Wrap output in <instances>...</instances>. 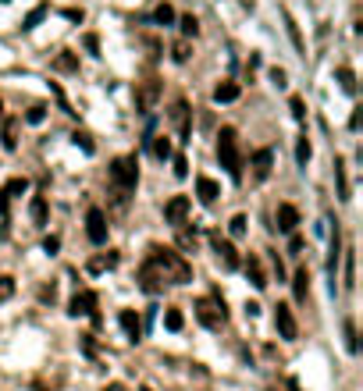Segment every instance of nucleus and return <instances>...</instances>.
I'll return each mask as SVG.
<instances>
[{"instance_id":"f257e3e1","label":"nucleus","mask_w":363,"mask_h":391,"mask_svg":"<svg viewBox=\"0 0 363 391\" xmlns=\"http://www.w3.org/2000/svg\"><path fill=\"white\" fill-rule=\"evenodd\" d=\"M146 263L161 274V281H164V285H189V281H192V263H189L182 253H175V249L150 246Z\"/></svg>"},{"instance_id":"f03ea898","label":"nucleus","mask_w":363,"mask_h":391,"mask_svg":"<svg viewBox=\"0 0 363 391\" xmlns=\"http://www.w3.org/2000/svg\"><path fill=\"white\" fill-rule=\"evenodd\" d=\"M218 160L221 167L228 171L232 182H242V153H239V132L232 125H225L218 132Z\"/></svg>"},{"instance_id":"7ed1b4c3","label":"nucleus","mask_w":363,"mask_h":391,"mask_svg":"<svg viewBox=\"0 0 363 391\" xmlns=\"http://www.w3.org/2000/svg\"><path fill=\"white\" fill-rule=\"evenodd\" d=\"M111 182L118 189V203H125L128 192H136V185H139V160H136V153H125V157L111 160Z\"/></svg>"},{"instance_id":"20e7f679","label":"nucleus","mask_w":363,"mask_h":391,"mask_svg":"<svg viewBox=\"0 0 363 391\" xmlns=\"http://www.w3.org/2000/svg\"><path fill=\"white\" fill-rule=\"evenodd\" d=\"M196 320L206 327V331H221L228 313H225V299L221 296H203L196 299Z\"/></svg>"},{"instance_id":"39448f33","label":"nucleus","mask_w":363,"mask_h":391,"mask_svg":"<svg viewBox=\"0 0 363 391\" xmlns=\"http://www.w3.org/2000/svg\"><path fill=\"white\" fill-rule=\"evenodd\" d=\"M161 93H164L161 79H146V82H139V86H136V110H139V114H153V107H157Z\"/></svg>"},{"instance_id":"423d86ee","label":"nucleus","mask_w":363,"mask_h":391,"mask_svg":"<svg viewBox=\"0 0 363 391\" xmlns=\"http://www.w3.org/2000/svg\"><path fill=\"white\" fill-rule=\"evenodd\" d=\"M86 235H89L93 246H103V242H107V217H103L100 206H89V210H86Z\"/></svg>"},{"instance_id":"0eeeda50","label":"nucleus","mask_w":363,"mask_h":391,"mask_svg":"<svg viewBox=\"0 0 363 391\" xmlns=\"http://www.w3.org/2000/svg\"><path fill=\"white\" fill-rule=\"evenodd\" d=\"M275 327H278V334H282L285 342H296V338H299V324H296L292 306H285V303L275 306Z\"/></svg>"},{"instance_id":"6e6552de","label":"nucleus","mask_w":363,"mask_h":391,"mask_svg":"<svg viewBox=\"0 0 363 391\" xmlns=\"http://www.w3.org/2000/svg\"><path fill=\"white\" fill-rule=\"evenodd\" d=\"M96 303H100V299H96V292H89V289H86V292H75V296H72V303H68V313H72V317H93V324H100Z\"/></svg>"},{"instance_id":"1a4fd4ad","label":"nucleus","mask_w":363,"mask_h":391,"mask_svg":"<svg viewBox=\"0 0 363 391\" xmlns=\"http://www.w3.org/2000/svg\"><path fill=\"white\" fill-rule=\"evenodd\" d=\"M189 210H192V199H189V196H171V199L164 203V220H168L171 228H182L185 217H189Z\"/></svg>"},{"instance_id":"9d476101","label":"nucleus","mask_w":363,"mask_h":391,"mask_svg":"<svg viewBox=\"0 0 363 391\" xmlns=\"http://www.w3.org/2000/svg\"><path fill=\"white\" fill-rule=\"evenodd\" d=\"M211 246H214V253H218V260H221V267L225 270H239V249L228 242V239H221V232H211Z\"/></svg>"},{"instance_id":"9b49d317","label":"nucleus","mask_w":363,"mask_h":391,"mask_svg":"<svg viewBox=\"0 0 363 391\" xmlns=\"http://www.w3.org/2000/svg\"><path fill=\"white\" fill-rule=\"evenodd\" d=\"M239 267L246 270V277L253 281V289H256V292H264V289H268V270H264V263H260V256H256V253H249Z\"/></svg>"},{"instance_id":"f8f14e48","label":"nucleus","mask_w":363,"mask_h":391,"mask_svg":"<svg viewBox=\"0 0 363 391\" xmlns=\"http://www.w3.org/2000/svg\"><path fill=\"white\" fill-rule=\"evenodd\" d=\"M249 167H253V178L256 182H268L271 171H275V153L271 150H256L253 160H249Z\"/></svg>"},{"instance_id":"ddd939ff","label":"nucleus","mask_w":363,"mask_h":391,"mask_svg":"<svg viewBox=\"0 0 363 391\" xmlns=\"http://www.w3.org/2000/svg\"><path fill=\"white\" fill-rule=\"evenodd\" d=\"M275 225H278V232L292 235V232L299 228V210H296L292 203H282V206H278V213H275Z\"/></svg>"},{"instance_id":"4468645a","label":"nucleus","mask_w":363,"mask_h":391,"mask_svg":"<svg viewBox=\"0 0 363 391\" xmlns=\"http://www.w3.org/2000/svg\"><path fill=\"white\" fill-rule=\"evenodd\" d=\"M171 121H175V128H178V139L189 143L192 125H189V103H185V100H175V107H171Z\"/></svg>"},{"instance_id":"2eb2a0df","label":"nucleus","mask_w":363,"mask_h":391,"mask_svg":"<svg viewBox=\"0 0 363 391\" xmlns=\"http://www.w3.org/2000/svg\"><path fill=\"white\" fill-rule=\"evenodd\" d=\"M118 320H121V331H125V338H128V342H139V338H143V320H139L136 310H121Z\"/></svg>"},{"instance_id":"dca6fc26","label":"nucleus","mask_w":363,"mask_h":391,"mask_svg":"<svg viewBox=\"0 0 363 391\" xmlns=\"http://www.w3.org/2000/svg\"><path fill=\"white\" fill-rule=\"evenodd\" d=\"M139 289H143L146 296H157V292L164 289V281H161V274H157V270H153L150 263H143V267H139Z\"/></svg>"},{"instance_id":"f3484780","label":"nucleus","mask_w":363,"mask_h":391,"mask_svg":"<svg viewBox=\"0 0 363 391\" xmlns=\"http://www.w3.org/2000/svg\"><path fill=\"white\" fill-rule=\"evenodd\" d=\"M196 196H199V203H203V206H214V203H218V196H221V189H218V182H214V178L199 175V178H196Z\"/></svg>"},{"instance_id":"a211bd4d","label":"nucleus","mask_w":363,"mask_h":391,"mask_svg":"<svg viewBox=\"0 0 363 391\" xmlns=\"http://www.w3.org/2000/svg\"><path fill=\"white\" fill-rule=\"evenodd\" d=\"M338 260H342V232L335 228L331 232V253H328V277H331V285H335V274H338Z\"/></svg>"},{"instance_id":"6ab92c4d","label":"nucleus","mask_w":363,"mask_h":391,"mask_svg":"<svg viewBox=\"0 0 363 391\" xmlns=\"http://www.w3.org/2000/svg\"><path fill=\"white\" fill-rule=\"evenodd\" d=\"M114 267H118V253H111V249L100 253V256H93V260L86 263L89 274H103V270H114Z\"/></svg>"},{"instance_id":"aec40b11","label":"nucleus","mask_w":363,"mask_h":391,"mask_svg":"<svg viewBox=\"0 0 363 391\" xmlns=\"http://www.w3.org/2000/svg\"><path fill=\"white\" fill-rule=\"evenodd\" d=\"M292 292H296V303H306V292H310V274H306V267H299L292 274Z\"/></svg>"},{"instance_id":"412c9836","label":"nucleus","mask_w":363,"mask_h":391,"mask_svg":"<svg viewBox=\"0 0 363 391\" xmlns=\"http://www.w3.org/2000/svg\"><path fill=\"white\" fill-rule=\"evenodd\" d=\"M29 213H32V225L46 228V220H50V213H46V199H43V196H32V203H29Z\"/></svg>"},{"instance_id":"4be33fe9","label":"nucleus","mask_w":363,"mask_h":391,"mask_svg":"<svg viewBox=\"0 0 363 391\" xmlns=\"http://www.w3.org/2000/svg\"><path fill=\"white\" fill-rule=\"evenodd\" d=\"M239 100V82H221L214 89V103H235Z\"/></svg>"},{"instance_id":"5701e85b","label":"nucleus","mask_w":363,"mask_h":391,"mask_svg":"<svg viewBox=\"0 0 363 391\" xmlns=\"http://www.w3.org/2000/svg\"><path fill=\"white\" fill-rule=\"evenodd\" d=\"M150 153L157 157V160H168V157H171V139H168V135H153V139H150Z\"/></svg>"},{"instance_id":"b1692460","label":"nucleus","mask_w":363,"mask_h":391,"mask_svg":"<svg viewBox=\"0 0 363 391\" xmlns=\"http://www.w3.org/2000/svg\"><path fill=\"white\" fill-rule=\"evenodd\" d=\"M18 118H8L4 121V135H0V139H4V150H18Z\"/></svg>"},{"instance_id":"393cba45","label":"nucleus","mask_w":363,"mask_h":391,"mask_svg":"<svg viewBox=\"0 0 363 391\" xmlns=\"http://www.w3.org/2000/svg\"><path fill=\"white\" fill-rule=\"evenodd\" d=\"M46 15H50V4H36V8H32V11L25 15V22H22V29H25V32H32V29H36V25H39V22L46 18Z\"/></svg>"},{"instance_id":"a878e982","label":"nucleus","mask_w":363,"mask_h":391,"mask_svg":"<svg viewBox=\"0 0 363 391\" xmlns=\"http://www.w3.org/2000/svg\"><path fill=\"white\" fill-rule=\"evenodd\" d=\"M54 68L58 72H79V58H75L72 50H65V53H58V58H54Z\"/></svg>"},{"instance_id":"bb28decb","label":"nucleus","mask_w":363,"mask_h":391,"mask_svg":"<svg viewBox=\"0 0 363 391\" xmlns=\"http://www.w3.org/2000/svg\"><path fill=\"white\" fill-rule=\"evenodd\" d=\"M335 178H338V199H349V178H345V160H335Z\"/></svg>"},{"instance_id":"cd10ccee","label":"nucleus","mask_w":363,"mask_h":391,"mask_svg":"<svg viewBox=\"0 0 363 391\" xmlns=\"http://www.w3.org/2000/svg\"><path fill=\"white\" fill-rule=\"evenodd\" d=\"M153 22H157V25H175V8L168 4V0H164V4H157V11H153Z\"/></svg>"},{"instance_id":"c85d7f7f","label":"nucleus","mask_w":363,"mask_h":391,"mask_svg":"<svg viewBox=\"0 0 363 391\" xmlns=\"http://www.w3.org/2000/svg\"><path fill=\"white\" fill-rule=\"evenodd\" d=\"M164 327H168V331H182V327H185L182 310H175V306H171V310H164Z\"/></svg>"},{"instance_id":"c756f323","label":"nucleus","mask_w":363,"mask_h":391,"mask_svg":"<svg viewBox=\"0 0 363 391\" xmlns=\"http://www.w3.org/2000/svg\"><path fill=\"white\" fill-rule=\"evenodd\" d=\"M310 153H314V150H310V139H306V135H299V143H296V164H299V167H306Z\"/></svg>"},{"instance_id":"7c9ffc66","label":"nucleus","mask_w":363,"mask_h":391,"mask_svg":"<svg viewBox=\"0 0 363 391\" xmlns=\"http://www.w3.org/2000/svg\"><path fill=\"white\" fill-rule=\"evenodd\" d=\"M15 296V277L11 274H0V303H8Z\"/></svg>"},{"instance_id":"2f4dec72","label":"nucleus","mask_w":363,"mask_h":391,"mask_svg":"<svg viewBox=\"0 0 363 391\" xmlns=\"http://www.w3.org/2000/svg\"><path fill=\"white\" fill-rule=\"evenodd\" d=\"M246 225H249V220H246V213H235V217L228 220V232H232L235 239H242V235H246Z\"/></svg>"},{"instance_id":"473e14b6","label":"nucleus","mask_w":363,"mask_h":391,"mask_svg":"<svg viewBox=\"0 0 363 391\" xmlns=\"http://www.w3.org/2000/svg\"><path fill=\"white\" fill-rule=\"evenodd\" d=\"M335 75H338V82H342L345 93H356V75H352V68H338Z\"/></svg>"},{"instance_id":"72a5a7b5","label":"nucleus","mask_w":363,"mask_h":391,"mask_svg":"<svg viewBox=\"0 0 363 391\" xmlns=\"http://www.w3.org/2000/svg\"><path fill=\"white\" fill-rule=\"evenodd\" d=\"M22 192H29V182L25 178H11L8 185H4V196L11 199V196H22Z\"/></svg>"},{"instance_id":"f704fd0d","label":"nucleus","mask_w":363,"mask_h":391,"mask_svg":"<svg viewBox=\"0 0 363 391\" xmlns=\"http://www.w3.org/2000/svg\"><path fill=\"white\" fill-rule=\"evenodd\" d=\"M352 285H356V256L345 253V289H352Z\"/></svg>"},{"instance_id":"c9c22d12","label":"nucleus","mask_w":363,"mask_h":391,"mask_svg":"<svg viewBox=\"0 0 363 391\" xmlns=\"http://www.w3.org/2000/svg\"><path fill=\"white\" fill-rule=\"evenodd\" d=\"M171 58H175L178 65H185V61H189V43H185V39H178V43L171 46Z\"/></svg>"},{"instance_id":"e433bc0d","label":"nucleus","mask_w":363,"mask_h":391,"mask_svg":"<svg viewBox=\"0 0 363 391\" xmlns=\"http://www.w3.org/2000/svg\"><path fill=\"white\" fill-rule=\"evenodd\" d=\"M178 246L192 253V249H196V232H189V228H178Z\"/></svg>"},{"instance_id":"4c0bfd02","label":"nucleus","mask_w":363,"mask_h":391,"mask_svg":"<svg viewBox=\"0 0 363 391\" xmlns=\"http://www.w3.org/2000/svg\"><path fill=\"white\" fill-rule=\"evenodd\" d=\"M178 25H182V32H185V36H196V32H199V22H196L192 15H182V18H178Z\"/></svg>"},{"instance_id":"58836bf2","label":"nucleus","mask_w":363,"mask_h":391,"mask_svg":"<svg viewBox=\"0 0 363 391\" xmlns=\"http://www.w3.org/2000/svg\"><path fill=\"white\" fill-rule=\"evenodd\" d=\"M289 107H292V118H296V121H303V118H306V103H303V96H292V100H289Z\"/></svg>"},{"instance_id":"ea45409f","label":"nucleus","mask_w":363,"mask_h":391,"mask_svg":"<svg viewBox=\"0 0 363 391\" xmlns=\"http://www.w3.org/2000/svg\"><path fill=\"white\" fill-rule=\"evenodd\" d=\"M171 164H175V178H189V160L178 153V157H171Z\"/></svg>"},{"instance_id":"a19ab883","label":"nucleus","mask_w":363,"mask_h":391,"mask_svg":"<svg viewBox=\"0 0 363 391\" xmlns=\"http://www.w3.org/2000/svg\"><path fill=\"white\" fill-rule=\"evenodd\" d=\"M345 345H349V352H356V349H359V342H356V327H352V320H345Z\"/></svg>"},{"instance_id":"79ce46f5","label":"nucleus","mask_w":363,"mask_h":391,"mask_svg":"<svg viewBox=\"0 0 363 391\" xmlns=\"http://www.w3.org/2000/svg\"><path fill=\"white\" fill-rule=\"evenodd\" d=\"M43 118H46V107H29V114H25V121H29V125H39Z\"/></svg>"},{"instance_id":"37998d69","label":"nucleus","mask_w":363,"mask_h":391,"mask_svg":"<svg viewBox=\"0 0 363 391\" xmlns=\"http://www.w3.org/2000/svg\"><path fill=\"white\" fill-rule=\"evenodd\" d=\"M43 249H46V253H58V249H61V239H58V235H46V239H43Z\"/></svg>"},{"instance_id":"c03bdc74","label":"nucleus","mask_w":363,"mask_h":391,"mask_svg":"<svg viewBox=\"0 0 363 391\" xmlns=\"http://www.w3.org/2000/svg\"><path fill=\"white\" fill-rule=\"evenodd\" d=\"M82 43H86V50H89V53H100V39H96L93 32H86V36H82Z\"/></svg>"},{"instance_id":"a18cd8bd","label":"nucleus","mask_w":363,"mask_h":391,"mask_svg":"<svg viewBox=\"0 0 363 391\" xmlns=\"http://www.w3.org/2000/svg\"><path fill=\"white\" fill-rule=\"evenodd\" d=\"M271 82H275L278 89H285V86H289V82H285V72H282V68H271Z\"/></svg>"},{"instance_id":"49530a36","label":"nucleus","mask_w":363,"mask_h":391,"mask_svg":"<svg viewBox=\"0 0 363 391\" xmlns=\"http://www.w3.org/2000/svg\"><path fill=\"white\" fill-rule=\"evenodd\" d=\"M72 139H75V146H82L86 153H93V143H89V135H82V132H75Z\"/></svg>"},{"instance_id":"de8ad7c7","label":"nucleus","mask_w":363,"mask_h":391,"mask_svg":"<svg viewBox=\"0 0 363 391\" xmlns=\"http://www.w3.org/2000/svg\"><path fill=\"white\" fill-rule=\"evenodd\" d=\"M359 121H363V107H352V118H349V128L356 132V128H359Z\"/></svg>"},{"instance_id":"09e8293b","label":"nucleus","mask_w":363,"mask_h":391,"mask_svg":"<svg viewBox=\"0 0 363 391\" xmlns=\"http://www.w3.org/2000/svg\"><path fill=\"white\" fill-rule=\"evenodd\" d=\"M289 249H292V253H296V256H299V249H303V239H299V235H296V232H292V242H289Z\"/></svg>"},{"instance_id":"8fccbe9b","label":"nucleus","mask_w":363,"mask_h":391,"mask_svg":"<svg viewBox=\"0 0 363 391\" xmlns=\"http://www.w3.org/2000/svg\"><path fill=\"white\" fill-rule=\"evenodd\" d=\"M65 18H68V22H82V11H75V8H68V11H65Z\"/></svg>"},{"instance_id":"3c124183","label":"nucleus","mask_w":363,"mask_h":391,"mask_svg":"<svg viewBox=\"0 0 363 391\" xmlns=\"http://www.w3.org/2000/svg\"><path fill=\"white\" fill-rule=\"evenodd\" d=\"M8 213V196H4V189H0V217Z\"/></svg>"},{"instance_id":"603ef678","label":"nucleus","mask_w":363,"mask_h":391,"mask_svg":"<svg viewBox=\"0 0 363 391\" xmlns=\"http://www.w3.org/2000/svg\"><path fill=\"white\" fill-rule=\"evenodd\" d=\"M103 391H128V387H125V384H107Z\"/></svg>"},{"instance_id":"864d4df0","label":"nucleus","mask_w":363,"mask_h":391,"mask_svg":"<svg viewBox=\"0 0 363 391\" xmlns=\"http://www.w3.org/2000/svg\"><path fill=\"white\" fill-rule=\"evenodd\" d=\"M289 391H303V387H299V380H289Z\"/></svg>"},{"instance_id":"5fc2aeb1","label":"nucleus","mask_w":363,"mask_h":391,"mask_svg":"<svg viewBox=\"0 0 363 391\" xmlns=\"http://www.w3.org/2000/svg\"><path fill=\"white\" fill-rule=\"evenodd\" d=\"M0 114H4V103H0Z\"/></svg>"},{"instance_id":"6e6d98bb","label":"nucleus","mask_w":363,"mask_h":391,"mask_svg":"<svg viewBox=\"0 0 363 391\" xmlns=\"http://www.w3.org/2000/svg\"><path fill=\"white\" fill-rule=\"evenodd\" d=\"M0 4H11V0H0Z\"/></svg>"},{"instance_id":"4d7b16f0","label":"nucleus","mask_w":363,"mask_h":391,"mask_svg":"<svg viewBox=\"0 0 363 391\" xmlns=\"http://www.w3.org/2000/svg\"><path fill=\"white\" fill-rule=\"evenodd\" d=\"M271 391H278V387H271Z\"/></svg>"}]
</instances>
